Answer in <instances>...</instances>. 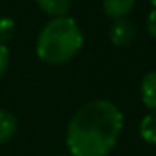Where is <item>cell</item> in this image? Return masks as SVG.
Returning a JSON list of instances; mask_svg holds the SVG:
<instances>
[{"label":"cell","instance_id":"1","mask_svg":"<svg viewBox=\"0 0 156 156\" xmlns=\"http://www.w3.org/2000/svg\"><path fill=\"white\" fill-rule=\"evenodd\" d=\"M123 129V115L109 100H93L73 115L66 144L71 156H107Z\"/></svg>","mask_w":156,"mask_h":156},{"label":"cell","instance_id":"2","mask_svg":"<svg viewBox=\"0 0 156 156\" xmlns=\"http://www.w3.org/2000/svg\"><path fill=\"white\" fill-rule=\"evenodd\" d=\"M82 31L69 16H58L49 20L40 31L37 40V55L40 60L51 66L69 62L82 47Z\"/></svg>","mask_w":156,"mask_h":156},{"label":"cell","instance_id":"3","mask_svg":"<svg viewBox=\"0 0 156 156\" xmlns=\"http://www.w3.org/2000/svg\"><path fill=\"white\" fill-rule=\"evenodd\" d=\"M136 38V26L127 18H116L109 29V40L116 47H127Z\"/></svg>","mask_w":156,"mask_h":156},{"label":"cell","instance_id":"4","mask_svg":"<svg viewBox=\"0 0 156 156\" xmlns=\"http://www.w3.org/2000/svg\"><path fill=\"white\" fill-rule=\"evenodd\" d=\"M134 5H136V0H104V13L115 20L125 18Z\"/></svg>","mask_w":156,"mask_h":156},{"label":"cell","instance_id":"5","mask_svg":"<svg viewBox=\"0 0 156 156\" xmlns=\"http://www.w3.org/2000/svg\"><path fill=\"white\" fill-rule=\"evenodd\" d=\"M140 91H142V100L145 107L156 113V71H151L144 76Z\"/></svg>","mask_w":156,"mask_h":156},{"label":"cell","instance_id":"6","mask_svg":"<svg viewBox=\"0 0 156 156\" xmlns=\"http://www.w3.org/2000/svg\"><path fill=\"white\" fill-rule=\"evenodd\" d=\"M18 129V122L9 111L0 109V144L9 142Z\"/></svg>","mask_w":156,"mask_h":156},{"label":"cell","instance_id":"7","mask_svg":"<svg viewBox=\"0 0 156 156\" xmlns=\"http://www.w3.org/2000/svg\"><path fill=\"white\" fill-rule=\"evenodd\" d=\"M37 2H38L40 9L53 18L66 16V13L71 7V0H37Z\"/></svg>","mask_w":156,"mask_h":156},{"label":"cell","instance_id":"8","mask_svg":"<svg viewBox=\"0 0 156 156\" xmlns=\"http://www.w3.org/2000/svg\"><path fill=\"white\" fill-rule=\"evenodd\" d=\"M140 136L147 144H156V113L145 115L140 122Z\"/></svg>","mask_w":156,"mask_h":156},{"label":"cell","instance_id":"9","mask_svg":"<svg viewBox=\"0 0 156 156\" xmlns=\"http://www.w3.org/2000/svg\"><path fill=\"white\" fill-rule=\"evenodd\" d=\"M15 35V22L11 18H0V44L5 45Z\"/></svg>","mask_w":156,"mask_h":156},{"label":"cell","instance_id":"10","mask_svg":"<svg viewBox=\"0 0 156 156\" xmlns=\"http://www.w3.org/2000/svg\"><path fill=\"white\" fill-rule=\"evenodd\" d=\"M7 66H9V49H7V45L0 44V78L5 75Z\"/></svg>","mask_w":156,"mask_h":156},{"label":"cell","instance_id":"11","mask_svg":"<svg viewBox=\"0 0 156 156\" xmlns=\"http://www.w3.org/2000/svg\"><path fill=\"white\" fill-rule=\"evenodd\" d=\"M147 31H149V35L156 38V7L149 13V18H147Z\"/></svg>","mask_w":156,"mask_h":156},{"label":"cell","instance_id":"12","mask_svg":"<svg viewBox=\"0 0 156 156\" xmlns=\"http://www.w3.org/2000/svg\"><path fill=\"white\" fill-rule=\"evenodd\" d=\"M149 2H151V4H153V5L156 7V0H149Z\"/></svg>","mask_w":156,"mask_h":156}]
</instances>
